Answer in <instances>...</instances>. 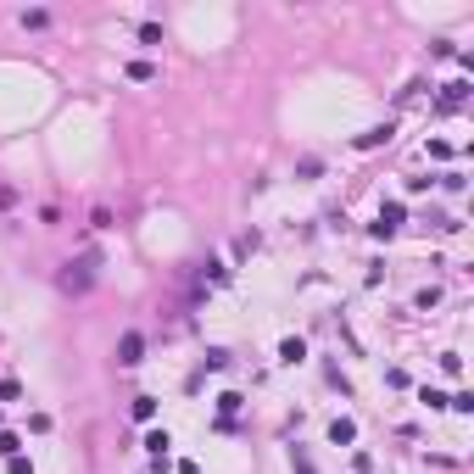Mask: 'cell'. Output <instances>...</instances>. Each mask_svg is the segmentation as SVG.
Wrapping results in <instances>:
<instances>
[{
    "label": "cell",
    "mask_w": 474,
    "mask_h": 474,
    "mask_svg": "<svg viewBox=\"0 0 474 474\" xmlns=\"http://www.w3.org/2000/svg\"><path fill=\"white\" fill-rule=\"evenodd\" d=\"M12 474H34V463L28 458H12Z\"/></svg>",
    "instance_id": "7c38bea8"
},
{
    "label": "cell",
    "mask_w": 474,
    "mask_h": 474,
    "mask_svg": "<svg viewBox=\"0 0 474 474\" xmlns=\"http://www.w3.org/2000/svg\"><path fill=\"white\" fill-rule=\"evenodd\" d=\"M90 279H95V257H78V263H67V274H62L67 290H90Z\"/></svg>",
    "instance_id": "6da1fadb"
},
{
    "label": "cell",
    "mask_w": 474,
    "mask_h": 474,
    "mask_svg": "<svg viewBox=\"0 0 474 474\" xmlns=\"http://www.w3.org/2000/svg\"><path fill=\"white\" fill-rule=\"evenodd\" d=\"M391 140V123H374L368 134H357V151H374V145H385Z\"/></svg>",
    "instance_id": "8992f818"
},
{
    "label": "cell",
    "mask_w": 474,
    "mask_h": 474,
    "mask_svg": "<svg viewBox=\"0 0 474 474\" xmlns=\"http://www.w3.org/2000/svg\"><path fill=\"white\" fill-rule=\"evenodd\" d=\"M17 447H23V441L12 436V429H0V458H17Z\"/></svg>",
    "instance_id": "8fae6325"
},
{
    "label": "cell",
    "mask_w": 474,
    "mask_h": 474,
    "mask_svg": "<svg viewBox=\"0 0 474 474\" xmlns=\"http://www.w3.org/2000/svg\"><path fill=\"white\" fill-rule=\"evenodd\" d=\"M301 357H307V340H301V335L279 340V363H301Z\"/></svg>",
    "instance_id": "5b68a950"
},
{
    "label": "cell",
    "mask_w": 474,
    "mask_h": 474,
    "mask_svg": "<svg viewBox=\"0 0 474 474\" xmlns=\"http://www.w3.org/2000/svg\"><path fill=\"white\" fill-rule=\"evenodd\" d=\"M128 78L145 84V78H156V67H151V62H128Z\"/></svg>",
    "instance_id": "30bf717a"
},
{
    "label": "cell",
    "mask_w": 474,
    "mask_h": 474,
    "mask_svg": "<svg viewBox=\"0 0 474 474\" xmlns=\"http://www.w3.org/2000/svg\"><path fill=\"white\" fill-rule=\"evenodd\" d=\"M140 352H145V335H140V329H128V335L117 340V363H123V368H134Z\"/></svg>",
    "instance_id": "7a4b0ae2"
},
{
    "label": "cell",
    "mask_w": 474,
    "mask_h": 474,
    "mask_svg": "<svg viewBox=\"0 0 474 474\" xmlns=\"http://www.w3.org/2000/svg\"><path fill=\"white\" fill-rule=\"evenodd\" d=\"M463 101H469V84H463V78H452L447 90H441V112H458Z\"/></svg>",
    "instance_id": "3957f363"
},
{
    "label": "cell",
    "mask_w": 474,
    "mask_h": 474,
    "mask_svg": "<svg viewBox=\"0 0 474 474\" xmlns=\"http://www.w3.org/2000/svg\"><path fill=\"white\" fill-rule=\"evenodd\" d=\"M145 447L156 452V463H167V447H174V441H167V429H151V436H145Z\"/></svg>",
    "instance_id": "52a82bcc"
},
{
    "label": "cell",
    "mask_w": 474,
    "mask_h": 474,
    "mask_svg": "<svg viewBox=\"0 0 474 474\" xmlns=\"http://www.w3.org/2000/svg\"><path fill=\"white\" fill-rule=\"evenodd\" d=\"M218 413L235 418V413H240V391H224V396H218Z\"/></svg>",
    "instance_id": "ba28073f"
},
{
    "label": "cell",
    "mask_w": 474,
    "mask_h": 474,
    "mask_svg": "<svg viewBox=\"0 0 474 474\" xmlns=\"http://www.w3.org/2000/svg\"><path fill=\"white\" fill-rule=\"evenodd\" d=\"M134 418L151 424V418H156V402H151V396H134Z\"/></svg>",
    "instance_id": "9c48e42d"
},
{
    "label": "cell",
    "mask_w": 474,
    "mask_h": 474,
    "mask_svg": "<svg viewBox=\"0 0 474 474\" xmlns=\"http://www.w3.org/2000/svg\"><path fill=\"white\" fill-rule=\"evenodd\" d=\"M329 441H335V447H352V441H357V424H352V418H335V424H329Z\"/></svg>",
    "instance_id": "277c9868"
}]
</instances>
